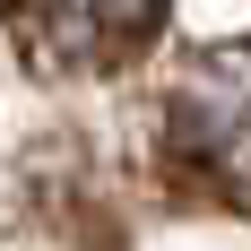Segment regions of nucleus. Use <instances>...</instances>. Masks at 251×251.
Instances as JSON below:
<instances>
[{
  "instance_id": "1",
  "label": "nucleus",
  "mask_w": 251,
  "mask_h": 251,
  "mask_svg": "<svg viewBox=\"0 0 251 251\" xmlns=\"http://www.w3.org/2000/svg\"><path fill=\"white\" fill-rule=\"evenodd\" d=\"M165 165L208 200L251 208V35L182 61L165 87Z\"/></svg>"
},
{
  "instance_id": "2",
  "label": "nucleus",
  "mask_w": 251,
  "mask_h": 251,
  "mask_svg": "<svg viewBox=\"0 0 251 251\" xmlns=\"http://www.w3.org/2000/svg\"><path fill=\"white\" fill-rule=\"evenodd\" d=\"M0 26L35 70L96 78V70H122L156 44L165 0H0Z\"/></svg>"
}]
</instances>
